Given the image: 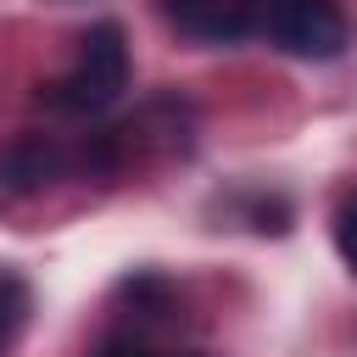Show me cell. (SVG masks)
<instances>
[{
    "instance_id": "cell-2",
    "label": "cell",
    "mask_w": 357,
    "mask_h": 357,
    "mask_svg": "<svg viewBox=\"0 0 357 357\" xmlns=\"http://www.w3.org/2000/svg\"><path fill=\"white\" fill-rule=\"evenodd\" d=\"M257 28L301 61H329L346 50V11L335 0H257Z\"/></svg>"
},
{
    "instance_id": "cell-8",
    "label": "cell",
    "mask_w": 357,
    "mask_h": 357,
    "mask_svg": "<svg viewBox=\"0 0 357 357\" xmlns=\"http://www.w3.org/2000/svg\"><path fill=\"white\" fill-rule=\"evenodd\" d=\"M190 357H206V351H190Z\"/></svg>"
},
{
    "instance_id": "cell-5",
    "label": "cell",
    "mask_w": 357,
    "mask_h": 357,
    "mask_svg": "<svg viewBox=\"0 0 357 357\" xmlns=\"http://www.w3.org/2000/svg\"><path fill=\"white\" fill-rule=\"evenodd\" d=\"M22 312H28V290L17 273H0V346L22 329Z\"/></svg>"
},
{
    "instance_id": "cell-4",
    "label": "cell",
    "mask_w": 357,
    "mask_h": 357,
    "mask_svg": "<svg viewBox=\"0 0 357 357\" xmlns=\"http://www.w3.org/2000/svg\"><path fill=\"white\" fill-rule=\"evenodd\" d=\"M0 167H6V178H11L17 190H39V184L61 178L67 151H61V145H50V139H39V134H28V139H17V145L0 156Z\"/></svg>"
},
{
    "instance_id": "cell-3",
    "label": "cell",
    "mask_w": 357,
    "mask_h": 357,
    "mask_svg": "<svg viewBox=\"0 0 357 357\" xmlns=\"http://www.w3.org/2000/svg\"><path fill=\"white\" fill-rule=\"evenodd\" d=\"M162 11L195 45H240L257 28V0H162Z\"/></svg>"
},
{
    "instance_id": "cell-1",
    "label": "cell",
    "mask_w": 357,
    "mask_h": 357,
    "mask_svg": "<svg viewBox=\"0 0 357 357\" xmlns=\"http://www.w3.org/2000/svg\"><path fill=\"white\" fill-rule=\"evenodd\" d=\"M123 89H128V33L117 22H95L78 39V61L45 89V106L89 117V112H106Z\"/></svg>"
},
{
    "instance_id": "cell-7",
    "label": "cell",
    "mask_w": 357,
    "mask_h": 357,
    "mask_svg": "<svg viewBox=\"0 0 357 357\" xmlns=\"http://www.w3.org/2000/svg\"><path fill=\"white\" fill-rule=\"evenodd\" d=\"M95 357H156V351H145L139 340H106V346H100Z\"/></svg>"
},
{
    "instance_id": "cell-6",
    "label": "cell",
    "mask_w": 357,
    "mask_h": 357,
    "mask_svg": "<svg viewBox=\"0 0 357 357\" xmlns=\"http://www.w3.org/2000/svg\"><path fill=\"white\" fill-rule=\"evenodd\" d=\"M335 251H340V262L357 273V195L335 212Z\"/></svg>"
}]
</instances>
